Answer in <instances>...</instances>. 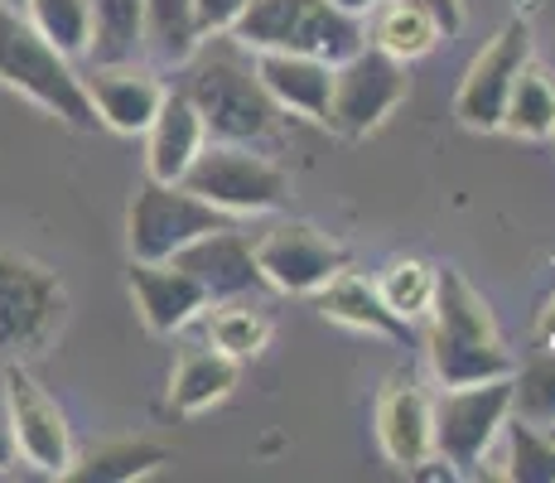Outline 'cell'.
Masks as SVG:
<instances>
[{
  "label": "cell",
  "mask_w": 555,
  "mask_h": 483,
  "mask_svg": "<svg viewBox=\"0 0 555 483\" xmlns=\"http://www.w3.org/2000/svg\"><path fill=\"white\" fill-rule=\"evenodd\" d=\"M184 82L189 102L198 106L203 131L208 141H266L281 122V106L271 102L266 82L256 78V59L247 45H237L232 35H208L194 49V59L184 63Z\"/></svg>",
  "instance_id": "obj_1"
},
{
  "label": "cell",
  "mask_w": 555,
  "mask_h": 483,
  "mask_svg": "<svg viewBox=\"0 0 555 483\" xmlns=\"http://www.w3.org/2000/svg\"><path fill=\"white\" fill-rule=\"evenodd\" d=\"M430 372L440 386L483 382V378H512V363L503 334H498L493 305L478 295L459 271H435V300H430Z\"/></svg>",
  "instance_id": "obj_2"
},
{
  "label": "cell",
  "mask_w": 555,
  "mask_h": 483,
  "mask_svg": "<svg viewBox=\"0 0 555 483\" xmlns=\"http://www.w3.org/2000/svg\"><path fill=\"white\" fill-rule=\"evenodd\" d=\"M0 88L29 97L73 131H102V116L88 102V88H82V73L73 68V59L29 25L25 10L10 5H0Z\"/></svg>",
  "instance_id": "obj_3"
},
{
  "label": "cell",
  "mask_w": 555,
  "mask_h": 483,
  "mask_svg": "<svg viewBox=\"0 0 555 483\" xmlns=\"http://www.w3.org/2000/svg\"><path fill=\"white\" fill-rule=\"evenodd\" d=\"M228 35L247 49H305L338 63L367 45V20L338 10L334 0H247Z\"/></svg>",
  "instance_id": "obj_4"
},
{
  "label": "cell",
  "mask_w": 555,
  "mask_h": 483,
  "mask_svg": "<svg viewBox=\"0 0 555 483\" xmlns=\"http://www.w3.org/2000/svg\"><path fill=\"white\" fill-rule=\"evenodd\" d=\"M507 416H512V378L444 386L440 402H435V455L454 474H483Z\"/></svg>",
  "instance_id": "obj_5"
},
{
  "label": "cell",
  "mask_w": 555,
  "mask_h": 483,
  "mask_svg": "<svg viewBox=\"0 0 555 483\" xmlns=\"http://www.w3.org/2000/svg\"><path fill=\"white\" fill-rule=\"evenodd\" d=\"M179 185L194 189L198 199H208L212 208L232 213V218H242V213H271L291 203L285 169L237 141H203V150L194 155V165L184 169Z\"/></svg>",
  "instance_id": "obj_6"
},
{
  "label": "cell",
  "mask_w": 555,
  "mask_h": 483,
  "mask_svg": "<svg viewBox=\"0 0 555 483\" xmlns=\"http://www.w3.org/2000/svg\"><path fill=\"white\" fill-rule=\"evenodd\" d=\"M228 223L232 213L212 208L194 189L145 175V185L131 199V213H126V246H131V262H169L179 246L212 228H228Z\"/></svg>",
  "instance_id": "obj_7"
},
{
  "label": "cell",
  "mask_w": 555,
  "mask_h": 483,
  "mask_svg": "<svg viewBox=\"0 0 555 483\" xmlns=\"http://www.w3.org/2000/svg\"><path fill=\"white\" fill-rule=\"evenodd\" d=\"M401 102H405V63L382 53L377 45H362L334 63V97H328L324 126L334 136H344V141H362Z\"/></svg>",
  "instance_id": "obj_8"
},
{
  "label": "cell",
  "mask_w": 555,
  "mask_h": 483,
  "mask_svg": "<svg viewBox=\"0 0 555 483\" xmlns=\"http://www.w3.org/2000/svg\"><path fill=\"white\" fill-rule=\"evenodd\" d=\"M63 309H68V295L59 276L0 246V353H15V358L39 353L63 325Z\"/></svg>",
  "instance_id": "obj_9"
},
{
  "label": "cell",
  "mask_w": 555,
  "mask_h": 483,
  "mask_svg": "<svg viewBox=\"0 0 555 483\" xmlns=\"http://www.w3.org/2000/svg\"><path fill=\"white\" fill-rule=\"evenodd\" d=\"M5 425L15 440L20 459L39 474L68 479V469L78 465V449H73V425L63 416V406L44 392V382L29 368L10 363L5 368Z\"/></svg>",
  "instance_id": "obj_10"
},
{
  "label": "cell",
  "mask_w": 555,
  "mask_h": 483,
  "mask_svg": "<svg viewBox=\"0 0 555 483\" xmlns=\"http://www.w3.org/2000/svg\"><path fill=\"white\" fill-rule=\"evenodd\" d=\"M527 63H531V25L527 20H507L468 63L464 82L454 92V116L468 131H503L507 92Z\"/></svg>",
  "instance_id": "obj_11"
},
{
  "label": "cell",
  "mask_w": 555,
  "mask_h": 483,
  "mask_svg": "<svg viewBox=\"0 0 555 483\" xmlns=\"http://www.w3.org/2000/svg\"><path fill=\"white\" fill-rule=\"evenodd\" d=\"M251 252L266 285L285 295H314L348 266V252L334 238H324L314 223H275L251 242Z\"/></svg>",
  "instance_id": "obj_12"
},
{
  "label": "cell",
  "mask_w": 555,
  "mask_h": 483,
  "mask_svg": "<svg viewBox=\"0 0 555 483\" xmlns=\"http://www.w3.org/2000/svg\"><path fill=\"white\" fill-rule=\"evenodd\" d=\"M169 262H179L189 276L203 285V295L212 300H256L266 290V276L261 266H256V252H251V238L247 232H237L228 223V228H212L194 238L189 246H179Z\"/></svg>",
  "instance_id": "obj_13"
},
{
  "label": "cell",
  "mask_w": 555,
  "mask_h": 483,
  "mask_svg": "<svg viewBox=\"0 0 555 483\" xmlns=\"http://www.w3.org/2000/svg\"><path fill=\"white\" fill-rule=\"evenodd\" d=\"M82 88H88V102L98 106L102 126H112V131H121V136H141L169 92L165 82H159V73L135 59L92 63V68L82 73Z\"/></svg>",
  "instance_id": "obj_14"
},
{
  "label": "cell",
  "mask_w": 555,
  "mask_h": 483,
  "mask_svg": "<svg viewBox=\"0 0 555 483\" xmlns=\"http://www.w3.org/2000/svg\"><path fill=\"white\" fill-rule=\"evenodd\" d=\"M377 440L397 469H421L435 455V402L415 386L411 372H397L377 396Z\"/></svg>",
  "instance_id": "obj_15"
},
{
  "label": "cell",
  "mask_w": 555,
  "mask_h": 483,
  "mask_svg": "<svg viewBox=\"0 0 555 483\" xmlns=\"http://www.w3.org/2000/svg\"><path fill=\"white\" fill-rule=\"evenodd\" d=\"M126 285H131V300L151 334H184L208 309L203 285L179 262H131Z\"/></svg>",
  "instance_id": "obj_16"
},
{
  "label": "cell",
  "mask_w": 555,
  "mask_h": 483,
  "mask_svg": "<svg viewBox=\"0 0 555 483\" xmlns=\"http://www.w3.org/2000/svg\"><path fill=\"white\" fill-rule=\"evenodd\" d=\"M251 59L256 78L266 82V92L281 112H295L305 122L324 126L328 97H334V63L305 49H251Z\"/></svg>",
  "instance_id": "obj_17"
},
{
  "label": "cell",
  "mask_w": 555,
  "mask_h": 483,
  "mask_svg": "<svg viewBox=\"0 0 555 483\" xmlns=\"http://www.w3.org/2000/svg\"><path fill=\"white\" fill-rule=\"evenodd\" d=\"M141 136H145V169H151V179H165V185H179L203 141H208L198 106L189 102L184 88L165 92V102H159V112L151 116V126Z\"/></svg>",
  "instance_id": "obj_18"
},
{
  "label": "cell",
  "mask_w": 555,
  "mask_h": 483,
  "mask_svg": "<svg viewBox=\"0 0 555 483\" xmlns=\"http://www.w3.org/2000/svg\"><path fill=\"white\" fill-rule=\"evenodd\" d=\"M237 368L242 363L232 353H222L218 343L208 339H189L175 358V372H169V406L179 416H198L208 406H218L222 396L237 386Z\"/></svg>",
  "instance_id": "obj_19"
},
{
  "label": "cell",
  "mask_w": 555,
  "mask_h": 483,
  "mask_svg": "<svg viewBox=\"0 0 555 483\" xmlns=\"http://www.w3.org/2000/svg\"><path fill=\"white\" fill-rule=\"evenodd\" d=\"M314 295H319V309H324V319H334V325L367 329V334H387V339H397V343L411 339V325L382 305L377 285H372L367 276L348 271V266L324 290H314Z\"/></svg>",
  "instance_id": "obj_20"
},
{
  "label": "cell",
  "mask_w": 555,
  "mask_h": 483,
  "mask_svg": "<svg viewBox=\"0 0 555 483\" xmlns=\"http://www.w3.org/2000/svg\"><path fill=\"white\" fill-rule=\"evenodd\" d=\"M440 39H444L440 20H435L421 0H382L367 15V45H377L382 53H391V59H401V63L425 59Z\"/></svg>",
  "instance_id": "obj_21"
},
{
  "label": "cell",
  "mask_w": 555,
  "mask_h": 483,
  "mask_svg": "<svg viewBox=\"0 0 555 483\" xmlns=\"http://www.w3.org/2000/svg\"><path fill=\"white\" fill-rule=\"evenodd\" d=\"M203 45L194 0H145V35L141 53H151L159 68H184Z\"/></svg>",
  "instance_id": "obj_22"
},
{
  "label": "cell",
  "mask_w": 555,
  "mask_h": 483,
  "mask_svg": "<svg viewBox=\"0 0 555 483\" xmlns=\"http://www.w3.org/2000/svg\"><path fill=\"white\" fill-rule=\"evenodd\" d=\"M198 319H203V339L218 343V348L232 353L237 363L256 358V353L271 343V315H266L256 300H212Z\"/></svg>",
  "instance_id": "obj_23"
},
{
  "label": "cell",
  "mask_w": 555,
  "mask_h": 483,
  "mask_svg": "<svg viewBox=\"0 0 555 483\" xmlns=\"http://www.w3.org/2000/svg\"><path fill=\"white\" fill-rule=\"evenodd\" d=\"M493 455H498V465H503L498 474L512 483H555V440L541 431V425L521 421V416H507L503 421V435H498Z\"/></svg>",
  "instance_id": "obj_24"
},
{
  "label": "cell",
  "mask_w": 555,
  "mask_h": 483,
  "mask_svg": "<svg viewBox=\"0 0 555 483\" xmlns=\"http://www.w3.org/2000/svg\"><path fill=\"white\" fill-rule=\"evenodd\" d=\"M141 35H145V0H92L88 63L141 59Z\"/></svg>",
  "instance_id": "obj_25"
},
{
  "label": "cell",
  "mask_w": 555,
  "mask_h": 483,
  "mask_svg": "<svg viewBox=\"0 0 555 483\" xmlns=\"http://www.w3.org/2000/svg\"><path fill=\"white\" fill-rule=\"evenodd\" d=\"M503 131L521 136V141H546L555 136V78L537 63L517 73L503 106Z\"/></svg>",
  "instance_id": "obj_26"
},
{
  "label": "cell",
  "mask_w": 555,
  "mask_h": 483,
  "mask_svg": "<svg viewBox=\"0 0 555 483\" xmlns=\"http://www.w3.org/2000/svg\"><path fill=\"white\" fill-rule=\"evenodd\" d=\"M25 15L59 53H68V59H88L92 0H25Z\"/></svg>",
  "instance_id": "obj_27"
},
{
  "label": "cell",
  "mask_w": 555,
  "mask_h": 483,
  "mask_svg": "<svg viewBox=\"0 0 555 483\" xmlns=\"http://www.w3.org/2000/svg\"><path fill=\"white\" fill-rule=\"evenodd\" d=\"M169 459L165 445L155 440H116V445H102L92 459L68 469V479H82V483H126V479H141L159 469Z\"/></svg>",
  "instance_id": "obj_28"
},
{
  "label": "cell",
  "mask_w": 555,
  "mask_h": 483,
  "mask_svg": "<svg viewBox=\"0 0 555 483\" xmlns=\"http://www.w3.org/2000/svg\"><path fill=\"white\" fill-rule=\"evenodd\" d=\"M435 271H440V266L405 256V262H391L387 271H382L372 285H377L382 305H387L391 315H401L405 325H415V319L430 315V300H435Z\"/></svg>",
  "instance_id": "obj_29"
},
{
  "label": "cell",
  "mask_w": 555,
  "mask_h": 483,
  "mask_svg": "<svg viewBox=\"0 0 555 483\" xmlns=\"http://www.w3.org/2000/svg\"><path fill=\"white\" fill-rule=\"evenodd\" d=\"M512 416L531 425L555 421V348L531 358L521 372H512Z\"/></svg>",
  "instance_id": "obj_30"
},
{
  "label": "cell",
  "mask_w": 555,
  "mask_h": 483,
  "mask_svg": "<svg viewBox=\"0 0 555 483\" xmlns=\"http://www.w3.org/2000/svg\"><path fill=\"white\" fill-rule=\"evenodd\" d=\"M194 10H198L203 39H208V35H228L237 25V15L247 10V0H194Z\"/></svg>",
  "instance_id": "obj_31"
},
{
  "label": "cell",
  "mask_w": 555,
  "mask_h": 483,
  "mask_svg": "<svg viewBox=\"0 0 555 483\" xmlns=\"http://www.w3.org/2000/svg\"><path fill=\"white\" fill-rule=\"evenodd\" d=\"M421 5L430 10L435 20H440L444 39H450V35H459V29H464V5H459V0H421Z\"/></svg>",
  "instance_id": "obj_32"
},
{
  "label": "cell",
  "mask_w": 555,
  "mask_h": 483,
  "mask_svg": "<svg viewBox=\"0 0 555 483\" xmlns=\"http://www.w3.org/2000/svg\"><path fill=\"white\" fill-rule=\"evenodd\" d=\"M15 465H20V449H15V440H10V425H0V474H10Z\"/></svg>",
  "instance_id": "obj_33"
},
{
  "label": "cell",
  "mask_w": 555,
  "mask_h": 483,
  "mask_svg": "<svg viewBox=\"0 0 555 483\" xmlns=\"http://www.w3.org/2000/svg\"><path fill=\"white\" fill-rule=\"evenodd\" d=\"M334 5H338V10H348V15H358V20H367L372 10L382 5V0H334Z\"/></svg>",
  "instance_id": "obj_34"
},
{
  "label": "cell",
  "mask_w": 555,
  "mask_h": 483,
  "mask_svg": "<svg viewBox=\"0 0 555 483\" xmlns=\"http://www.w3.org/2000/svg\"><path fill=\"white\" fill-rule=\"evenodd\" d=\"M541 343L555 348V295L546 300V315H541Z\"/></svg>",
  "instance_id": "obj_35"
},
{
  "label": "cell",
  "mask_w": 555,
  "mask_h": 483,
  "mask_svg": "<svg viewBox=\"0 0 555 483\" xmlns=\"http://www.w3.org/2000/svg\"><path fill=\"white\" fill-rule=\"evenodd\" d=\"M0 5H10V10H25V0H0Z\"/></svg>",
  "instance_id": "obj_36"
},
{
  "label": "cell",
  "mask_w": 555,
  "mask_h": 483,
  "mask_svg": "<svg viewBox=\"0 0 555 483\" xmlns=\"http://www.w3.org/2000/svg\"><path fill=\"white\" fill-rule=\"evenodd\" d=\"M541 431H546V435H551V440H555V421H551V425H541Z\"/></svg>",
  "instance_id": "obj_37"
}]
</instances>
